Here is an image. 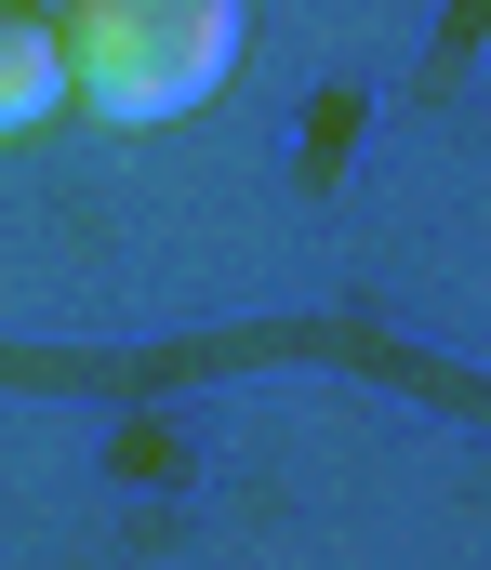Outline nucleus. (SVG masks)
Masks as SVG:
<instances>
[{"mask_svg":"<svg viewBox=\"0 0 491 570\" xmlns=\"http://www.w3.org/2000/svg\"><path fill=\"white\" fill-rule=\"evenodd\" d=\"M53 40H67V94H80L94 120L160 134V120H186V107L226 94V67H239V0H67Z\"/></svg>","mask_w":491,"mask_h":570,"instance_id":"1","label":"nucleus"},{"mask_svg":"<svg viewBox=\"0 0 491 570\" xmlns=\"http://www.w3.org/2000/svg\"><path fill=\"white\" fill-rule=\"evenodd\" d=\"M67 107V40H53V13L40 0H0V146L40 134Z\"/></svg>","mask_w":491,"mask_h":570,"instance_id":"2","label":"nucleus"}]
</instances>
